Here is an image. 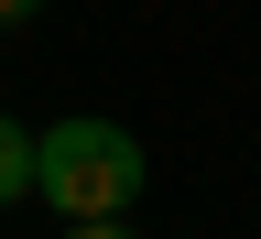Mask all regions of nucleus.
Masks as SVG:
<instances>
[{"instance_id": "f257e3e1", "label": "nucleus", "mask_w": 261, "mask_h": 239, "mask_svg": "<svg viewBox=\"0 0 261 239\" xmlns=\"http://www.w3.org/2000/svg\"><path fill=\"white\" fill-rule=\"evenodd\" d=\"M33 196H44L76 239H109V228H130V207H142V142H130L120 120H55Z\"/></svg>"}, {"instance_id": "f03ea898", "label": "nucleus", "mask_w": 261, "mask_h": 239, "mask_svg": "<svg viewBox=\"0 0 261 239\" xmlns=\"http://www.w3.org/2000/svg\"><path fill=\"white\" fill-rule=\"evenodd\" d=\"M33 174H44V130H22L11 109H0V207H22Z\"/></svg>"}, {"instance_id": "7ed1b4c3", "label": "nucleus", "mask_w": 261, "mask_h": 239, "mask_svg": "<svg viewBox=\"0 0 261 239\" xmlns=\"http://www.w3.org/2000/svg\"><path fill=\"white\" fill-rule=\"evenodd\" d=\"M33 11H44V0H0V33H11V22H33Z\"/></svg>"}]
</instances>
